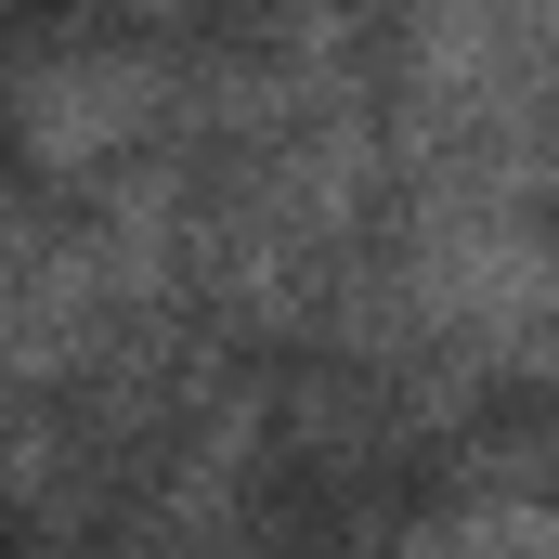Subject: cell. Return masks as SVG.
Here are the masks:
<instances>
[{"label":"cell","instance_id":"obj_3","mask_svg":"<svg viewBox=\"0 0 559 559\" xmlns=\"http://www.w3.org/2000/svg\"><path fill=\"white\" fill-rule=\"evenodd\" d=\"M429 534H442V559H559V495H534V481H481V495H455Z\"/></svg>","mask_w":559,"mask_h":559},{"label":"cell","instance_id":"obj_1","mask_svg":"<svg viewBox=\"0 0 559 559\" xmlns=\"http://www.w3.org/2000/svg\"><path fill=\"white\" fill-rule=\"evenodd\" d=\"M195 26H0V143L39 182H105L156 143H182Z\"/></svg>","mask_w":559,"mask_h":559},{"label":"cell","instance_id":"obj_4","mask_svg":"<svg viewBox=\"0 0 559 559\" xmlns=\"http://www.w3.org/2000/svg\"><path fill=\"white\" fill-rule=\"evenodd\" d=\"M404 559H442V534H417V547H404Z\"/></svg>","mask_w":559,"mask_h":559},{"label":"cell","instance_id":"obj_5","mask_svg":"<svg viewBox=\"0 0 559 559\" xmlns=\"http://www.w3.org/2000/svg\"><path fill=\"white\" fill-rule=\"evenodd\" d=\"M547 378H559V312H547Z\"/></svg>","mask_w":559,"mask_h":559},{"label":"cell","instance_id":"obj_2","mask_svg":"<svg viewBox=\"0 0 559 559\" xmlns=\"http://www.w3.org/2000/svg\"><path fill=\"white\" fill-rule=\"evenodd\" d=\"M131 338L143 325L92 248V222H79V195L0 182V391H79Z\"/></svg>","mask_w":559,"mask_h":559}]
</instances>
